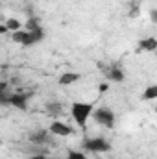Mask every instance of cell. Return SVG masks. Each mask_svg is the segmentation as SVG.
<instances>
[{"label": "cell", "mask_w": 157, "mask_h": 159, "mask_svg": "<svg viewBox=\"0 0 157 159\" xmlns=\"http://www.w3.org/2000/svg\"><path fill=\"white\" fill-rule=\"evenodd\" d=\"M81 148L85 152H94V154H104L111 150V143L104 137H87L81 143Z\"/></svg>", "instance_id": "1"}, {"label": "cell", "mask_w": 157, "mask_h": 159, "mask_svg": "<svg viewBox=\"0 0 157 159\" xmlns=\"http://www.w3.org/2000/svg\"><path fill=\"white\" fill-rule=\"evenodd\" d=\"M70 113H72V117H74V120H76V124L79 128H85L89 117L92 115V106L85 104V102H74L72 107H70Z\"/></svg>", "instance_id": "2"}, {"label": "cell", "mask_w": 157, "mask_h": 159, "mask_svg": "<svg viewBox=\"0 0 157 159\" xmlns=\"http://www.w3.org/2000/svg\"><path fill=\"white\" fill-rule=\"evenodd\" d=\"M98 69H100V72L105 76V80H109V81L122 83V81L126 80L124 70L120 69V65H117V63H113V65H107V63H98Z\"/></svg>", "instance_id": "3"}, {"label": "cell", "mask_w": 157, "mask_h": 159, "mask_svg": "<svg viewBox=\"0 0 157 159\" xmlns=\"http://www.w3.org/2000/svg\"><path fill=\"white\" fill-rule=\"evenodd\" d=\"M92 117H94V120L100 126H104V128H113L115 126V113H113L111 107L102 106V107H98V109L92 111Z\"/></svg>", "instance_id": "4"}, {"label": "cell", "mask_w": 157, "mask_h": 159, "mask_svg": "<svg viewBox=\"0 0 157 159\" xmlns=\"http://www.w3.org/2000/svg\"><path fill=\"white\" fill-rule=\"evenodd\" d=\"M50 135H52L50 129H48V131H46V129H35V131H30L28 141H30V144H34V146H46V144L52 143V137H50Z\"/></svg>", "instance_id": "5"}, {"label": "cell", "mask_w": 157, "mask_h": 159, "mask_svg": "<svg viewBox=\"0 0 157 159\" xmlns=\"http://www.w3.org/2000/svg\"><path fill=\"white\" fill-rule=\"evenodd\" d=\"M48 129H50V133L56 135V137H69V135H72V128L67 126L65 122H59V120H54Z\"/></svg>", "instance_id": "6"}, {"label": "cell", "mask_w": 157, "mask_h": 159, "mask_svg": "<svg viewBox=\"0 0 157 159\" xmlns=\"http://www.w3.org/2000/svg\"><path fill=\"white\" fill-rule=\"evenodd\" d=\"M44 30L39 28V30H34V32H28L26 30V37H24V43H22V46H34V44H37L41 41L44 39Z\"/></svg>", "instance_id": "7"}, {"label": "cell", "mask_w": 157, "mask_h": 159, "mask_svg": "<svg viewBox=\"0 0 157 159\" xmlns=\"http://www.w3.org/2000/svg\"><path fill=\"white\" fill-rule=\"evenodd\" d=\"M139 50L141 52H155L157 50V39L155 37H144L139 41Z\"/></svg>", "instance_id": "8"}, {"label": "cell", "mask_w": 157, "mask_h": 159, "mask_svg": "<svg viewBox=\"0 0 157 159\" xmlns=\"http://www.w3.org/2000/svg\"><path fill=\"white\" fill-rule=\"evenodd\" d=\"M44 113L46 115H52V117H57V115H61L63 113V104L61 102H46L44 104Z\"/></svg>", "instance_id": "9"}, {"label": "cell", "mask_w": 157, "mask_h": 159, "mask_svg": "<svg viewBox=\"0 0 157 159\" xmlns=\"http://www.w3.org/2000/svg\"><path fill=\"white\" fill-rule=\"evenodd\" d=\"M79 78H81V76H79L78 72H63L57 81H59V85H72V83H76Z\"/></svg>", "instance_id": "10"}, {"label": "cell", "mask_w": 157, "mask_h": 159, "mask_svg": "<svg viewBox=\"0 0 157 159\" xmlns=\"http://www.w3.org/2000/svg\"><path fill=\"white\" fill-rule=\"evenodd\" d=\"M139 13H141V0H131L128 4V17L135 19V17H139Z\"/></svg>", "instance_id": "11"}, {"label": "cell", "mask_w": 157, "mask_h": 159, "mask_svg": "<svg viewBox=\"0 0 157 159\" xmlns=\"http://www.w3.org/2000/svg\"><path fill=\"white\" fill-rule=\"evenodd\" d=\"M39 28H41V19L39 17H35V15L28 17V20H26V30H28V32H34V30H39Z\"/></svg>", "instance_id": "12"}, {"label": "cell", "mask_w": 157, "mask_h": 159, "mask_svg": "<svg viewBox=\"0 0 157 159\" xmlns=\"http://www.w3.org/2000/svg\"><path fill=\"white\" fill-rule=\"evenodd\" d=\"M157 98V85H150L142 93V100H155Z\"/></svg>", "instance_id": "13"}, {"label": "cell", "mask_w": 157, "mask_h": 159, "mask_svg": "<svg viewBox=\"0 0 157 159\" xmlns=\"http://www.w3.org/2000/svg\"><path fill=\"white\" fill-rule=\"evenodd\" d=\"M4 24L7 26V30L13 34V32H17V30H20V22L17 20V19H6L4 20Z\"/></svg>", "instance_id": "14"}, {"label": "cell", "mask_w": 157, "mask_h": 159, "mask_svg": "<svg viewBox=\"0 0 157 159\" xmlns=\"http://www.w3.org/2000/svg\"><path fill=\"white\" fill-rule=\"evenodd\" d=\"M24 37H26V30H17V32L11 34V39L15 41V43H19V44L24 43Z\"/></svg>", "instance_id": "15"}, {"label": "cell", "mask_w": 157, "mask_h": 159, "mask_svg": "<svg viewBox=\"0 0 157 159\" xmlns=\"http://www.w3.org/2000/svg\"><path fill=\"white\" fill-rule=\"evenodd\" d=\"M67 159H87V157H85V154L79 152V150H70V152L67 154Z\"/></svg>", "instance_id": "16"}, {"label": "cell", "mask_w": 157, "mask_h": 159, "mask_svg": "<svg viewBox=\"0 0 157 159\" xmlns=\"http://www.w3.org/2000/svg\"><path fill=\"white\" fill-rule=\"evenodd\" d=\"M150 20H152V24H157V9L155 7L150 9Z\"/></svg>", "instance_id": "17"}, {"label": "cell", "mask_w": 157, "mask_h": 159, "mask_svg": "<svg viewBox=\"0 0 157 159\" xmlns=\"http://www.w3.org/2000/svg\"><path fill=\"white\" fill-rule=\"evenodd\" d=\"M9 83H11V85H20V83H22V78H20V76H13V78L9 80Z\"/></svg>", "instance_id": "18"}, {"label": "cell", "mask_w": 157, "mask_h": 159, "mask_svg": "<svg viewBox=\"0 0 157 159\" xmlns=\"http://www.w3.org/2000/svg\"><path fill=\"white\" fill-rule=\"evenodd\" d=\"M30 159H48V156L46 154H32Z\"/></svg>", "instance_id": "19"}, {"label": "cell", "mask_w": 157, "mask_h": 159, "mask_svg": "<svg viewBox=\"0 0 157 159\" xmlns=\"http://www.w3.org/2000/svg\"><path fill=\"white\" fill-rule=\"evenodd\" d=\"M98 91H100V93H105V91H107V83H100V85H98Z\"/></svg>", "instance_id": "20"}, {"label": "cell", "mask_w": 157, "mask_h": 159, "mask_svg": "<svg viewBox=\"0 0 157 159\" xmlns=\"http://www.w3.org/2000/svg\"><path fill=\"white\" fill-rule=\"evenodd\" d=\"M154 54H155V56H157V50H155V52H154Z\"/></svg>", "instance_id": "21"}, {"label": "cell", "mask_w": 157, "mask_h": 159, "mask_svg": "<svg viewBox=\"0 0 157 159\" xmlns=\"http://www.w3.org/2000/svg\"><path fill=\"white\" fill-rule=\"evenodd\" d=\"M48 159H54V157H48Z\"/></svg>", "instance_id": "22"}]
</instances>
